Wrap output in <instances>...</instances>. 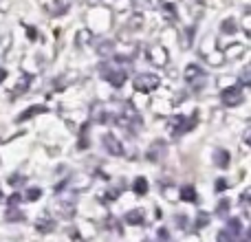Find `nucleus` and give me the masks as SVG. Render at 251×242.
Segmentation results:
<instances>
[{
    "mask_svg": "<svg viewBox=\"0 0 251 242\" xmlns=\"http://www.w3.org/2000/svg\"><path fill=\"white\" fill-rule=\"evenodd\" d=\"M101 77L110 84L113 88H122L128 79V69L126 66H106L101 64Z\"/></svg>",
    "mask_w": 251,
    "mask_h": 242,
    "instance_id": "f257e3e1",
    "label": "nucleus"
},
{
    "mask_svg": "<svg viewBox=\"0 0 251 242\" xmlns=\"http://www.w3.org/2000/svg\"><path fill=\"white\" fill-rule=\"evenodd\" d=\"M199 123V110H194L192 113V117H174L172 119V137L174 139H178L181 134H185V132H190L194 125Z\"/></svg>",
    "mask_w": 251,
    "mask_h": 242,
    "instance_id": "f03ea898",
    "label": "nucleus"
},
{
    "mask_svg": "<svg viewBox=\"0 0 251 242\" xmlns=\"http://www.w3.org/2000/svg\"><path fill=\"white\" fill-rule=\"evenodd\" d=\"M132 86H134V91L137 93H152V91H156V88L161 86V79H159V75L141 73V75L134 77Z\"/></svg>",
    "mask_w": 251,
    "mask_h": 242,
    "instance_id": "7ed1b4c3",
    "label": "nucleus"
},
{
    "mask_svg": "<svg viewBox=\"0 0 251 242\" xmlns=\"http://www.w3.org/2000/svg\"><path fill=\"white\" fill-rule=\"evenodd\" d=\"M221 101H223V106H227V108H234V106H240V104L245 101L243 86L234 84V86L225 88V91L221 93Z\"/></svg>",
    "mask_w": 251,
    "mask_h": 242,
    "instance_id": "20e7f679",
    "label": "nucleus"
},
{
    "mask_svg": "<svg viewBox=\"0 0 251 242\" xmlns=\"http://www.w3.org/2000/svg\"><path fill=\"white\" fill-rule=\"evenodd\" d=\"M104 147L110 152L113 156H122L124 154V145H122V141H119L115 134H104Z\"/></svg>",
    "mask_w": 251,
    "mask_h": 242,
    "instance_id": "39448f33",
    "label": "nucleus"
},
{
    "mask_svg": "<svg viewBox=\"0 0 251 242\" xmlns=\"http://www.w3.org/2000/svg\"><path fill=\"white\" fill-rule=\"evenodd\" d=\"M163 154H165V143L161 141V139H156V141L152 143V145L148 147V152H146L148 161H152V163H154V161H159Z\"/></svg>",
    "mask_w": 251,
    "mask_h": 242,
    "instance_id": "423d86ee",
    "label": "nucleus"
},
{
    "mask_svg": "<svg viewBox=\"0 0 251 242\" xmlns=\"http://www.w3.org/2000/svg\"><path fill=\"white\" fill-rule=\"evenodd\" d=\"M203 77V69L199 64H187V69L183 71V79L185 82H194V79Z\"/></svg>",
    "mask_w": 251,
    "mask_h": 242,
    "instance_id": "0eeeda50",
    "label": "nucleus"
},
{
    "mask_svg": "<svg viewBox=\"0 0 251 242\" xmlns=\"http://www.w3.org/2000/svg\"><path fill=\"white\" fill-rule=\"evenodd\" d=\"M42 113H47V106H31V108H26L25 113H20L16 117V121H29L31 117H35V115H42Z\"/></svg>",
    "mask_w": 251,
    "mask_h": 242,
    "instance_id": "6e6552de",
    "label": "nucleus"
},
{
    "mask_svg": "<svg viewBox=\"0 0 251 242\" xmlns=\"http://www.w3.org/2000/svg\"><path fill=\"white\" fill-rule=\"evenodd\" d=\"M214 163H216L221 169H225L227 165H229V152L223 150V147H218V150L214 152Z\"/></svg>",
    "mask_w": 251,
    "mask_h": 242,
    "instance_id": "1a4fd4ad",
    "label": "nucleus"
},
{
    "mask_svg": "<svg viewBox=\"0 0 251 242\" xmlns=\"http://www.w3.org/2000/svg\"><path fill=\"white\" fill-rule=\"evenodd\" d=\"M148 55H150V60L154 62V64H165V62H168V53H165V48H161V47H156V48H152L150 53H148Z\"/></svg>",
    "mask_w": 251,
    "mask_h": 242,
    "instance_id": "9d476101",
    "label": "nucleus"
},
{
    "mask_svg": "<svg viewBox=\"0 0 251 242\" xmlns=\"http://www.w3.org/2000/svg\"><path fill=\"white\" fill-rule=\"evenodd\" d=\"M88 128H91V121H86V123L82 125V130H79V141H77L79 150H86V147L91 145V141H88Z\"/></svg>",
    "mask_w": 251,
    "mask_h": 242,
    "instance_id": "9b49d317",
    "label": "nucleus"
},
{
    "mask_svg": "<svg viewBox=\"0 0 251 242\" xmlns=\"http://www.w3.org/2000/svg\"><path fill=\"white\" fill-rule=\"evenodd\" d=\"M221 33H225V35L238 33V24H236L234 18H225V20H223V24H221Z\"/></svg>",
    "mask_w": 251,
    "mask_h": 242,
    "instance_id": "f8f14e48",
    "label": "nucleus"
},
{
    "mask_svg": "<svg viewBox=\"0 0 251 242\" xmlns=\"http://www.w3.org/2000/svg\"><path fill=\"white\" fill-rule=\"evenodd\" d=\"M178 198L185 200V203H196V190L192 185L181 187V194H178Z\"/></svg>",
    "mask_w": 251,
    "mask_h": 242,
    "instance_id": "ddd939ff",
    "label": "nucleus"
},
{
    "mask_svg": "<svg viewBox=\"0 0 251 242\" xmlns=\"http://www.w3.org/2000/svg\"><path fill=\"white\" fill-rule=\"evenodd\" d=\"M132 192H134L137 196H143V194H146V192H148V181H146V178H143V176H137V178H134Z\"/></svg>",
    "mask_w": 251,
    "mask_h": 242,
    "instance_id": "4468645a",
    "label": "nucleus"
},
{
    "mask_svg": "<svg viewBox=\"0 0 251 242\" xmlns=\"http://www.w3.org/2000/svg\"><path fill=\"white\" fill-rule=\"evenodd\" d=\"M227 231H229L231 236H238L240 231H243V222H240V218H229V220H227Z\"/></svg>",
    "mask_w": 251,
    "mask_h": 242,
    "instance_id": "2eb2a0df",
    "label": "nucleus"
},
{
    "mask_svg": "<svg viewBox=\"0 0 251 242\" xmlns=\"http://www.w3.org/2000/svg\"><path fill=\"white\" fill-rule=\"evenodd\" d=\"M4 220H9V222H16V220H25V214H22L20 209H16V207H9V212L4 214Z\"/></svg>",
    "mask_w": 251,
    "mask_h": 242,
    "instance_id": "dca6fc26",
    "label": "nucleus"
},
{
    "mask_svg": "<svg viewBox=\"0 0 251 242\" xmlns=\"http://www.w3.org/2000/svg\"><path fill=\"white\" fill-rule=\"evenodd\" d=\"M35 227H38V231H42V234H49V231H53V220H49V218H42V220L35 222Z\"/></svg>",
    "mask_w": 251,
    "mask_h": 242,
    "instance_id": "f3484780",
    "label": "nucleus"
},
{
    "mask_svg": "<svg viewBox=\"0 0 251 242\" xmlns=\"http://www.w3.org/2000/svg\"><path fill=\"white\" fill-rule=\"evenodd\" d=\"M126 220H128V225H141L143 216H141V212H139V209H132V212L126 216Z\"/></svg>",
    "mask_w": 251,
    "mask_h": 242,
    "instance_id": "a211bd4d",
    "label": "nucleus"
},
{
    "mask_svg": "<svg viewBox=\"0 0 251 242\" xmlns=\"http://www.w3.org/2000/svg\"><path fill=\"white\" fill-rule=\"evenodd\" d=\"M40 196H42V190H40V187H29V190H26V194H25V198L33 203V200H38Z\"/></svg>",
    "mask_w": 251,
    "mask_h": 242,
    "instance_id": "6ab92c4d",
    "label": "nucleus"
},
{
    "mask_svg": "<svg viewBox=\"0 0 251 242\" xmlns=\"http://www.w3.org/2000/svg\"><path fill=\"white\" fill-rule=\"evenodd\" d=\"M207 222H209V216H207L205 212H201L199 216H196V229H203V227L207 225Z\"/></svg>",
    "mask_w": 251,
    "mask_h": 242,
    "instance_id": "aec40b11",
    "label": "nucleus"
},
{
    "mask_svg": "<svg viewBox=\"0 0 251 242\" xmlns=\"http://www.w3.org/2000/svg\"><path fill=\"white\" fill-rule=\"evenodd\" d=\"M227 212H229V200L227 198H223L221 203H218V216H227Z\"/></svg>",
    "mask_w": 251,
    "mask_h": 242,
    "instance_id": "412c9836",
    "label": "nucleus"
},
{
    "mask_svg": "<svg viewBox=\"0 0 251 242\" xmlns=\"http://www.w3.org/2000/svg\"><path fill=\"white\" fill-rule=\"evenodd\" d=\"M216 238H218V242H236V240H234V236H231L227 229L218 231V236H216Z\"/></svg>",
    "mask_w": 251,
    "mask_h": 242,
    "instance_id": "4be33fe9",
    "label": "nucleus"
},
{
    "mask_svg": "<svg viewBox=\"0 0 251 242\" xmlns=\"http://www.w3.org/2000/svg\"><path fill=\"white\" fill-rule=\"evenodd\" d=\"M29 82H31V77H29V75H25V77L20 79V84H18L16 91H18V93H25L26 88H29Z\"/></svg>",
    "mask_w": 251,
    "mask_h": 242,
    "instance_id": "5701e85b",
    "label": "nucleus"
},
{
    "mask_svg": "<svg viewBox=\"0 0 251 242\" xmlns=\"http://www.w3.org/2000/svg\"><path fill=\"white\" fill-rule=\"evenodd\" d=\"M100 53H101V55H108V53H113V42H101L100 44Z\"/></svg>",
    "mask_w": 251,
    "mask_h": 242,
    "instance_id": "b1692460",
    "label": "nucleus"
},
{
    "mask_svg": "<svg viewBox=\"0 0 251 242\" xmlns=\"http://www.w3.org/2000/svg\"><path fill=\"white\" fill-rule=\"evenodd\" d=\"M192 40H194V26H187V31H185V47H190L192 44Z\"/></svg>",
    "mask_w": 251,
    "mask_h": 242,
    "instance_id": "393cba45",
    "label": "nucleus"
},
{
    "mask_svg": "<svg viewBox=\"0 0 251 242\" xmlns=\"http://www.w3.org/2000/svg\"><path fill=\"white\" fill-rule=\"evenodd\" d=\"M163 9L170 13V16H168L170 20H174V18H176V9H174V4H163Z\"/></svg>",
    "mask_w": 251,
    "mask_h": 242,
    "instance_id": "a878e982",
    "label": "nucleus"
},
{
    "mask_svg": "<svg viewBox=\"0 0 251 242\" xmlns=\"http://www.w3.org/2000/svg\"><path fill=\"white\" fill-rule=\"evenodd\" d=\"M20 200H22V196H20V194H13L11 198H9V207H16V205L20 203Z\"/></svg>",
    "mask_w": 251,
    "mask_h": 242,
    "instance_id": "bb28decb",
    "label": "nucleus"
},
{
    "mask_svg": "<svg viewBox=\"0 0 251 242\" xmlns=\"http://www.w3.org/2000/svg\"><path fill=\"white\" fill-rule=\"evenodd\" d=\"M26 31H29V33H26L29 35V40H33L35 42V40H38V31H35V26H26Z\"/></svg>",
    "mask_w": 251,
    "mask_h": 242,
    "instance_id": "cd10ccee",
    "label": "nucleus"
},
{
    "mask_svg": "<svg viewBox=\"0 0 251 242\" xmlns=\"http://www.w3.org/2000/svg\"><path fill=\"white\" fill-rule=\"evenodd\" d=\"M9 183H11V185H20V183H25V178L22 176H11L9 178Z\"/></svg>",
    "mask_w": 251,
    "mask_h": 242,
    "instance_id": "c85d7f7f",
    "label": "nucleus"
},
{
    "mask_svg": "<svg viewBox=\"0 0 251 242\" xmlns=\"http://www.w3.org/2000/svg\"><path fill=\"white\" fill-rule=\"evenodd\" d=\"M225 187H227V183L223 181V178H218V181H216V192H223Z\"/></svg>",
    "mask_w": 251,
    "mask_h": 242,
    "instance_id": "c756f323",
    "label": "nucleus"
},
{
    "mask_svg": "<svg viewBox=\"0 0 251 242\" xmlns=\"http://www.w3.org/2000/svg\"><path fill=\"white\" fill-rule=\"evenodd\" d=\"M159 238H161V240H168V231L161 229V231H159Z\"/></svg>",
    "mask_w": 251,
    "mask_h": 242,
    "instance_id": "7c9ffc66",
    "label": "nucleus"
},
{
    "mask_svg": "<svg viewBox=\"0 0 251 242\" xmlns=\"http://www.w3.org/2000/svg\"><path fill=\"white\" fill-rule=\"evenodd\" d=\"M4 79H7V71L0 69V82H4Z\"/></svg>",
    "mask_w": 251,
    "mask_h": 242,
    "instance_id": "2f4dec72",
    "label": "nucleus"
},
{
    "mask_svg": "<svg viewBox=\"0 0 251 242\" xmlns=\"http://www.w3.org/2000/svg\"><path fill=\"white\" fill-rule=\"evenodd\" d=\"M0 198H2V194H0Z\"/></svg>",
    "mask_w": 251,
    "mask_h": 242,
    "instance_id": "473e14b6",
    "label": "nucleus"
}]
</instances>
